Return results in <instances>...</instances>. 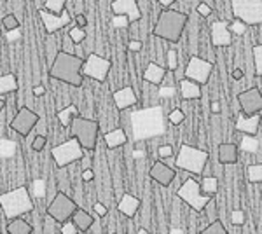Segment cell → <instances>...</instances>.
Returning <instances> with one entry per match:
<instances>
[{
  "instance_id": "obj_27",
  "label": "cell",
  "mask_w": 262,
  "mask_h": 234,
  "mask_svg": "<svg viewBox=\"0 0 262 234\" xmlns=\"http://www.w3.org/2000/svg\"><path fill=\"white\" fill-rule=\"evenodd\" d=\"M19 84L14 74L0 75V95H9V93L18 91Z\"/></svg>"
},
{
  "instance_id": "obj_48",
  "label": "cell",
  "mask_w": 262,
  "mask_h": 234,
  "mask_svg": "<svg viewBox=\"0 0 262 234\" xmlns=\"http://www.w3.org/2000/svg\"><path fill=\"white\" fill-rule=\"evenodd\" d=\"M128 49L131 51V53H138V51H142V42L140 40H129Z\"/></svg>"
},
{
  "instance_id": "obj_44",
  "label": "cell",
  "mask_w": 262,
  "mask_h": 234,
  "mask_svg": "<svg viewBox=\"0 0 262 234\" xmlns=\"http://www.w3.org/2000/svg\"><path fill=\"white\" fill-rule=\"evenodd\" d=\"M112 23H114V27H117V28H124V27H128V23H129V19H128V16H116V18L112 19Z\"/></svg>"
},
{
  "instance_id": "obj_7",
  "label": "cell",
  "mask_w": 262,
  "mask_h": 234,
  "mask_svg": "<svg viewBox=\"0 0 262 234\" xmlns=\"http://www.w3.org/2000/svg\"><path fill=\"white\" fill-rule=\"evenodd\" d=\"M231 11L247 27L262 25V0H231Z\"/></svg>"
},
{
  "instance_id": "obj_45",
  "label": "cell",
  "mask_w": 262,
  "mask_h": 234,
  "mask_svg": "<svg viewBox=\"0 0 262 234\" xmlns=\"http://www.w3.org/2000/svg\"><path fill=\"white\" fill-rule=\"evenodd\" d=\"M158 154L161 159H166V157H173V147L171 145H161L158 148Z\"/></svg>"
},
{
  "instance_id": "obj_38",
  "label": "cell",
  "mask_w": 262,
  "mask_h": 234,
  "mask_svg": "<svg viewBox=\"0 0 262 234\" xmlns=\"http://www.w3.org/2000/svg\"><path fill=\"white\" fill-rule=\"evenodd\" d=\"M19 19L16 18L14 14H7V16H4L2 18V27L6 28V32H11V30H16V28H19Z\"/></svg>"
},
{
  "instance_id": "obj_54",
  "label": "cell",
  "mask_w": 262,
  "mask_h": 234,
  "mask_svg": "<svg viewBox=\"0 0 262 234\" xmlns=\"http://www.w3.org/2000/svg\"><path fill=\"white\" fill-rule=\"evenodd\" d=\"M173 93H175V88H164V89H161V93H159V95H161V96H171Z\"/></svg>"
},
{
  "instance_id": "obj_43",
  "label": "cell",
  "mask_w": 262,
  "mask_h": 234,
  "mask_svg": "<svg viewBox=\"0 0 262 234\" xmlns=\"http://www.w3.org/2000/svg\"><path fill=\"white\" fill-rule=\"evenodd\" d=\"M245 211L243 210H234L231 214V222L232 225H243L245 224Z\"/></svg>"
},
{
  "instance_id": "obj_46",
  "label": "cell",
  "mask_w": 262,
  "mask_h": 234,
  "mask_svg": "<svg viewBox=\"0 0 262 234\" xmlns=\"http://www.w3.org/2000/svg\"><path fill=\"white\" fill-rule=\"evenodd\" d=\"M93 210H95V214L98 215V217H105L108 214V208L103 205V203H95V205H93Z\"/></svg>"
},
{
  "instance_id": "obj_57",
  "label": "cell",
  "mask_w": 262,
  "mask_h": 234,
  "mask_svg": "<svg viewBox=\"0 0 262 234\" xmlns=\"http://www.w3.org/2000/svg\"><path fill=\"white\" fill-rule=\"evenodd\" d=\"M4 107H6V101L0 98V114H2V110H4Z\"/></svg>"
},
{
  "instance_id": "obj_15",
  "label": "cell",
  "mask_w": 262,
  "mask_h": 234,
  "mask_svg": "<svg viewBox=\"0 0 262 234\" xmlns=\"http://www.w3.org/2000/svg\"><path fill=\"white\" fill-rule=\"evenodd\" d=\"M39 16L44 23V28L48 32V35H53L58 30L69 27L72 23V16L69 14V11H63L61 14H54V12H49L48 9H39Z\"/></svg>"
},
{
  "instance_id": "obj_2",
  "label": "cell",
  "mask_w": 262,
  "mask_h": 234,
  "mask_svg": "<svg viewBox=\"0 0 262 234\" xmlns=\"http://www.w3.org/2000/svg\"><path fill=\"white\" fill-rule=\"evenodd\" d=\"M129 119L135 140L158 137V135H163L166 131V122H164V114L161 107L142 109L138 112L131 114Z\"/></svg>"
},
{
  "instance_id": "obj_32",
  "label": "cell",
  "mask_w": 262,
  "mask_h": 234,
  "mask_svg": "<svg viewBox=\"0 0 262 234\" xmlns=\"http://www.w3.org/2000/svg\"><path fill=\"white\" fill-rule=\"evenodd\" d=\"M247 177L248 182L252 184H262V164H250L247 168Z\"/></svg>"
},
{
  "instance_id": "obj_13",
  "label": "cell",
  "mask_w": 262,
  "mask_h": 234,
  "mask_svg": "<svg viewBox=\"0 0 262 234\" xmlns=\"http://www.w3.org/2000/svg\"><path fill=\"white\" fill-rule=\"evenodd\" d=\"M212 72H213V65L210 61L203 59L201 56H191L187 67H185V77L205 86L208 82Z\"/></svg>"
},
{
  "instance_id": "obj_20",
  "label": "cell",
  "mask_w": 262,
  "mask_h": 234,
  "mask_svg": "<svg viewBox=\"0 0 262 234\" xmlns=\"http://www.w3.org/2000/svg\"><path fill=\"white\" fill-rule=\"evenodd\" d=\"M260 126V114H253V116H242L236 121V130L243 135H257Z\"/></svg>"
},
{
  "instance_id": "obj_58",
  "label": "cell",
  "mask_w": 262,
  "mask_h": 234,
  "mask_svg": "<svg viewBox=\"0 0 262 234\" xmlns=\"http://www.w3.org/2000/svg\"><path fill=\"white\" fill-rule=\"evenodd\" d=\"M137 234H149V231H147V229H138V231H137Z\"/></svg>"
},
{
  "instance_id": "obj_47",
  "label": "cell",
  "mask_w": 262,
  "mask_h": 234,
  "mask_svg": "<svg viewBox=\"0 0 262 234\" xmlns=\"http://www.w3.org/2000/svg\"><path fill=\"white\" fill-rule=\"evenodd\" d=\"M75 25L81 28H86L88 27V18L86 14H75Z\"/></svg>"
},
{
  "instance_id": "obj_8",
  "label": "cell",
  "mask_w": 262,
  "mask_h": 234,
  "mask_svg": "<svg viewBox=\"0 0 262 234\" xmlns=\"http://www.w3.org/2000/svg\"><path fill=\"white\" fill-rule=\"evenodd\" d=\"M177 196H179L184 203H187L194 211H203L212 203V196L201 193L200 182L194 180V178H187V180L180 185V189L177 190Z\"/></svg>"
},
{
  "instance_id": "obj_34",
  "label": "cell",
  "mask_w": 262,
  "mask_h": 234,
  "mask_svg": "<svg viewBox=\"0 0 262 234\" xmlns=\"http://www.w3.org/2000/svg\"><path fill=\"white\" fill-rule=\"evenodd\" d=\"M69 35H70V39L74 40V44L75 46H79V44H82L84 40H86V30L84 28H81V27H77V25H75V27H72L70 30H69Z\"/></svg>"
},
{
  "instance_id": "obj_28",
  "label": "cell",
  "mask_w": 262,
  "mask_h": 234,
  "mask_svg": "<svg viewBox=\"0 0 262 234\" xmlns=\"http://www.w3.org/2000/svg\"><path fill=\"white\" fill-rule=\"evenodd\" d=\"M77 116H79V110H77L75 105H69V107H65V109H61V110H58V112H56L58 121H60V124L65 126V127H70L72 121H74Z\"/></svg>"
},
{
  "instance_id": "obj_24",
  "label": "cell",
  "mask_w": 262,
  "mask_h": 234,
  "mask_svg": "<svg viewBox=\"0 0 262 234\" xmlns=\"http://www.w3.org/2000/svg\"><path fill=\"white\" fill-rule=\"evenodd\" d=\"M180 95L184 100L191 101V100H200L201 98V84L194 82V80L191 79H182L180 80Z\"/></svg>"
},
{
  "instance_id": "obj_21",
  "label": "cell",
  "mask_w": 262,
  "mask_h": 234,
  "mask_svg": "<svg viewBox=\"0 0 262 234\" xmlns=\"http://www.w3.org/2000/svg\"><path fill=\"white\" fill-rule=\"evenodd\" d=\"M140 205H142L140 199L135 198L133 194L126 193V194H122L119 205H117V210H119L124 217H129V219H133V217L137 215V211L140 210Z\"/></svg>"
},
{
  "instance_id": "obj_10",
  "label": "cell",
  "mask_w": 262,
  "mask_h": 234,
  "mask_svg": "<svg viewBox=\"0 0 262 234\" xmlns=\"http://www.w3.org/2000/svg\"><path fill=\"white\" fill-rule=\"evenodd\" d=\"M77 208L79 206L75 205L74 199L69 198L65 193H58L53 198V201L49 203L48 215L54 220V222L63 224V222H67V220L72 219V215L77 211Z\"/></svg>"
},
{
  "instance_id": "obj_52",
  "label": "cell",
  "mask_w": 262,
  "mask_h": 234,
  "mask_svg": "<svg viewBox=\"0 0 262 234\" xmlns=\"http://www.w3.org/2000/svg\"><path fill=\"white\" fill-rule=\"evenodd\" d=\"M232 79L242 80L243 79V70L242 69H234V70H232Z\"/></svg>"
},
{
  "instance_id": "obj_56",
  "label": "cell",
  "mask_w": 262,
  "mask_h": 234,
  "mask_svg": "<svg viewBox=\"0 0 262 234\" xmlns=\"http://www.w3.org/2000/svg\"><path fill=\"white\" fill-rule=\"evenodd\" d=\"M158 2H159V6H163L164 9H168V7H170L171 4L175 2V0H158Z\"/></svg>"
},
{
  "instance_id": "obj_40",
  "label": "cell",
  "mask_w": 262,
  "mask_h": 234,
  "mask_svg": "<svg viewBox=\"0 0 262 234\" xmlns=\"http://www.w3.org/2000/svg\"><path fill=\"white\" fill-rule=\"evenodd\" d=\"M179 67V54H177L175 49H170L168 51V70H177Z\"/></svg>"
},
{
  "instance_id": "obj_60",
  "label": "cell",
  "mask_w": 262,
  "mask_h": 234,
  "mask_svg": "<svg viewBox=\"0 0 262 234\" xmlns=\"http://www.w3.org/2000/svg\"><path fill=\"white\" fill-rule=\"evenodd\" d=\"M112 234H116V232H112Z\"/></svg>"
},
{
  "instance_id": "obj_12",
  "label": "cell",
  "mask_w": 262,
  "mask_h": 234,
  "mask_svg": "<svg viewBox=\"0 0 262 234\" xmlns=\"http://www.w3.org/2000/svg\"><path fill=\"white\" fill-rule=\"evenodd\" d=\"M39 121H40L39 114H35L28 107H21L18 110V114L12 117L9 126H11L12 131H16V133L19 135V137H28Z\"/></svg>"
},
{
  "instance_id": "obj_3",
  "label": "cell",
  "mask_w": 262,
  "mask_h": 234,
  "mask_svg": "<svg viewBox=\"0 0 262 234\" xmlns=\"http://www.w3.org/2000/svg\"><path fill=\"white\" fill-rule=\"evenodd\" d=\"M185 27H187V14L175 9H164L152 28V35L177 44L184 35Z\"/></svg>"
},
{
  "instance_id": "obj_9",
  "label": "cell",
  "mask_w": 262,
  "mask_h": 234,
  "mask_svg": "<svg viewBox=\"0 0 262 234\" xmlns=\"http://www.w3.org/2000/svg\"><path fill=\"white\" fill-rule=\"evenodd\" d=\"M51 156H53L56 166L65 168V166H69L72 163H77V161L84 159V148L81 143H79L77 138L72 137L70 140H67V142L51 148Z\"/></svg>"
},
{
  "instance_id": "obj_18",
  "label": "cell",
  "mask_w": 262,
  "mask_h": 234,
  "mask_svg": "<svg viewBox=\"0 0 262 234\" xmlns=\"http://www.w3.org/2000/svg\"><path fill=\"white\" fill-rule=\"evenodd\" d=\"M111 9L116 16H128L129 23H137L142 19V9L137 0H114Z\"/></svg>"
},
{
  "instance_id": "obj_14",
  "label": "cell",
  "mask_w": 262,
  "mask_h": 234,
  "mask_svg": "<svg viewBox=\"0 0 262 234\" xmlns=\"http://www.w3.org/2000/svg\"><path fill=\"white\" fill-rule=\"evenodd\" d=\"M238 103L242 107V114L253 116L262 112V91L257 88H250L238 95Z\"/></svg>"
},
{
  "instance_id": "obj_30",
  "label": "cell",
  "mask_w": 262,
  "mask_h": 234,
  "mask_svg": "<svg viewBox=\"0 0 262 234\" xmlns=\"http://www.w3.org/2000/svg\"><path fill=\"white\" fill-rule=\"evenodd\" d=\"M201 190L205 194H208V196L217 194V190H219L217 177H205V178H203V180H201Z\"/></svg>"
},
{
  "instance_id": "obj_25",
  "label": "cell",
  "mask_w": 262,
  "mask_h": 234,
  "mask_svg": "<svg viewBox=\"0 0 262 234\" xmlns=\"http://www.w3.org/2000/svg\"><path fill=\"white\" fill-rule=\"evenodd\" d=\"M103 140H105V145H107L108 148H117V147H122L126 142H128V135H126L124 130L116 127V130L105 133Z\"/></svg>"
},
{
  "instance_id": "obj_39",
  "label": "cell",
  "mask_w": 262,
  "mask_h": 234,
  "mask_svg": "<svg viewBox=\"0 0 262 234\" xmlns=\"http://www.w3.org/2000/svg\"><path fill=\"white\" fill-rule=\"evenodd\" d=\"M46 145H48V138H46L44 135H37V137L33 138V142H32V148H33L35 152L44 151Z\"/></svg>"
},
{
  "instance_id": "obj_35",
  "label": "cell",
  "mask_w": 262,
  "mask_h": 234,
  "mask_svg": "<svg viewBox=\"0 0 262 234\" xmlns=\"http://www.w3.org/2000/svg\"><path fill=\"white\" fill-rule=\"evenodd\" d=\"M200 234H229L226 231V227H224V224L221 220H215L208 225V227H205Z\"/></svg>"
},
{
  "instance_id": "obj_26",
  "label": "cell",
  "mask_w": 262,
  "mask_h": 234,
  "mask_svg": "<svg viewBox=\"0 0 262 234\" xmlns=\"http://www.w3.org/2000/svg\"><path fill=\"white\" fill-rule=\"evenodd\" d=\"M72 220H74V224L77 225V229L81 232L88 231V229L91 227L93 222H95V217L91 214H88L86 210H81V208H77V211H75L74 215H72Z\"/></svg>"
},
{
  "instance_id": "obj_53",
  "label": "cell",
  "mask_w": 262,
  "mask_h": 234,
  "mask_svg": "<svg viewBox=\"0 0 262 234\" xmlns=\"http://www.w3.org/2000/svg\"><path fill=\"white\" fill-rule=\"evenodd\" d=\"M7 33H9V35H7V37H9V40H16L19 37V28L11 30V32H7Z\"/></svg>"
},
{
  "instance_id": "obj_11",
  "label": "cell",
  "mask_w": 262,
  "mask_h": 234,
  "mask_svg": "<svg viewBox=\"0 0 262 234\" xmlns=\"http://www.w3.org/2000/svg\"><path fill=\"white\" fill-rule=\"evenodd\" d=\"M111 69H112L111 59L100 56V54H96V53H90L86 56V59H84L82 75L98 80V82H103V80L108 77V74H111Z\"/></svg>"
},
{
  "instance_id": "obj_36",
  "label": "cell",
  "mask_w": 262,
  "mask_h": 234,
  "mask_svg": "<svg viewBox=\"0 0 262 234\" xmlns=\"http://www.w3.org/2000/svg\"><path fill=\"white\" fill-rule=\"evenodd\" d=\"M253 63H255V74L262 77V44L253 48Z\"/></svg>"
},
{
  "instance_id": "obj_23",
  "label": "cell",
  "mask_w": 262,
  "mask_h": 234,
  "mask_svg": "<svg viewBox=\"0 0 262 234\" xmlns=\"http://www.w3.org/2000/svg\"><path fill=\"white\" fill-rule=\"evenodd\" d=\"M239 159V148L234 143H221L219 145V163L236 164Z\"/></svg>"
},
{
  "instance_id": "obj_16",
  "label": "cell",
  "mask_w": 262,
  "mask_h": 234,
  "mask_svg": "<svg viewBox=\"0 0 262 234\" xmlns=\"http://www.w3.org/2000/svg\"><path fill=\"white\" fill-rule=\"evenodd\" d=\"M149 175L152 180L156 182V184H159L161 187H170L171 182L175 180L177 177V172L175 168L170 164H166L164 161H156L154 164H152Z\"/></svg>"
},
{
  "instance_id": "obj_29",
  "label": "cell",
  "mask_w": 262,
  "mask_h": 234,
  "mask_svg": "<svg viewBox=\"0 0 262 234\" xmlns=\"http://www.w3.org/2000/svg\"><path fill=\"white\" fill-rule=\"evenodd\" d=\"M7 232L9 234H32V225L23 219H12L7 224Z\"/></svg>"
},
{
  "instance_id": "obj_4",
  "label": "cell",
  "mask_w": 262,
  "mask_h": 234,
  "mask_svg": "<svg viewBox=\"0 0 262 234\" xmlns=\"http://www.w3.org/2000/svg\"><path fill=\"white\" fill-rule=\"evenodd\" d=\"M0 208H2L6 219L12 220L33 211V201L27 187L21 185L18 189H12L0 194Z\"/></svg>"
},
{
  "instance_id": "obj_6",
  "label": "cell",
  "mask_w": 262,
  "mask_h": 234,
  "mask_svg": "<svg viewBox=\"0 0 262 234\" xmlns=\"http://www.w3.org/2000/svg\"><path fill=\"white\" fill-rule=\"evenodd\" d=\"M210 159V154L203 148L198 147H191V145H182L179 154H177L175 159V166L187 173H192V175H201L203 169H205L206 163Z\"/></svg>"
},
{
  "instance_id": "obj_50",
  "label": "cell",
  "mask_w": 262,
  "mask_h": 234,
  "mask_svg": "<svg viewBox=\"0 0 262 234\" xmlns=\"http://www.w3.org/2000/svg\"><path fill=\"white\" fill-rule=\"evenodd\" d=\"M245 27H247V25H245V23H242V21H234V23H232V25H229V28L231 30H236V32H238V33H242V32H245Z\"/></svg>"
},
{
  "instance_id": "obj_33",
  "label": "cell",
  "mask_w": 262,
  "mask_h": 234,
  "mask_svg": "<svg viewBox=\"0 0 262 234\" xmlns=\"http://www.w3.org/2000/svg\"><path fill=\"white\" fill-rule=\"evenodd\" d=\"M69 0H46L44 9H48L49 12H54V14H61L65 11V6Z\"/></svg>"
},
{
  "instance_id": "obj_49",
  "label": "cell",
  "mask_w": 262,
  "mask_h": 234,
  "mask_svg": "<svg viewBox=\"0 0 262 234\" xmlns=\"http://www.w3.org/2000/svg\"><path fill=\"white\" fill-rule=\"evenodd\" d=\"M82 180L84 182H93V180H95V172H93L91 168H86L82 172Z\"/></svg>"
},
{
  "instance_id": "obj_41",
  "label": "cell",
  "mask_w": 262,
  "mask_h": 234,
  "mask_svg": "<svg viewBox=\"0 0 262 234\" xmlns=\"http://www.w3.org/2000/svg\"><path fill=\"white\" fill-rule=\"evenodd\" d=\"M81 231L77 229V225L74 224V220H67V222H63L61 225V234H79Z\"/></svg>"
},
{
  "instance_id": "obj_37",
  "label": "cell",
  "mask_w": 262,
  "mask_h": 234,
  "mask_svg": "<svg viewBox=\"0 0 262 234\" xmlns=\"http://www.w3.org/2000/svg\"><path fill=\"white\" fill-rule=\"evenodd\" d=\"M184 119H185V114H184V110L182 109H173L170 114H168V122L173 126H179L184 122Z\"/></svg>"
},
{
  "instance_id": "obj_5",
  "label": "cell",
  "mask_w": 262,
  "mask_h": 234,
  "mask_svg": "<svg viewBox=\"0 0 262 234\" xmlns=\"http://www.w3.org/2000/svg\"><path fill=\"white\" fill-rule=\"evenodd\" d=\"M70 135L79 140L84 151H95L98 145V135H100V122L77 116L70 124Z\"/></svg>"
},
{
  "instance_id": "obj_1",
  "label": "cell",
  "mask_w": 262,
  "mask_h": 234,
  "mask_svg": "<svg viewBox=\"0 0 262 234\" xmlns=\"http://www.w3.org/2000/svg\"><path fill=\"white\" fill-rule=\"evenodd\" d=\"M82 65H84V58H81L79 54L60 51L54 56L53 63H51L49 77L61 80V82L69 84V86L79 88L84 82Z\"/></svg>"
},
{
  "instance_id": "obj_17",
  "label": "cell",
  "mask_w": 262,
  "mask_h": 234,
  "mask_svg": "<svg viewBox=\"0 0 262 234\" xmlns=\"http://www.w3.org/2000/svg\"><path fill=\"white\" fill-rule=\"evenodd\" d=\"M210 37L215 48H227L232 44V32L227 21H213L210 27Z\"/></svg>"
},
{
  "instance_id": "obj_19",
  "label": "cell",
  "mask_w": 262,
  "mask_h": 234,
  "mask_svg": "<svg viewBox=\"0 0 262 234\" xmlns=\"http://www.w3.org/2000/svg\"><path fill=\"white\" fill-rule=\"evenodd\" d=\"M112 98H114L116 107L119 110H126L129 107H135V105L138 103V96L131 86H124V88L117 89V91H114Z\"/></svg>"
},
{
  "instance_id": "obj_55",
  "label": "cell",
  "mask_w": 262,
  "mask_h": 234,
  "mask_svg": "<svg viewBox=\"0 0 262 234\" xmlns=\"http://www.w3.org/2000/svg\"><path fill=\"white\" fill-rule=\"evenodd\" d=\"M212 112L213 114H221V103H219V101H212Z\"/></svg>"
},
{
  "instance_id": "obj_51",
  "label": "cell",
  "mask_w": 262,
  "mask_h": 234,
  "mask_svg": "<svg viewBox=\"0 0 262 234\" xmlns=\"http://www.w3.org/2000/svg\"><path fill=\"white\" fill-rule=\"evenodd\" d=\"M33 96H37V98H39V96H44V93H46V88L44 86H42V84H39V86H33Z\"/></svg>"
},
{
  "instance_id": "obj_42",
  "label": "cell",
  "mask_w": 262,
  "mask_h": 234,
  "mask_svg": "<svg viewBox=\"0 0 262 234\" xmlns=\"http://www.w3.org/2000/svg\"><path fill=\"white\" fill-rule=\"evenodd\" d=\"M196 11H198V14L203 16V18H208V16H212V6L210 4H206V2H200L198 4V7H196Z\"/></svg>"
},
{
  "instance_id": "obj_22",
  "label": "cell",
  "mask_w": 262,
  "mask_h": 234,
  "mask_svg": "<svg viewBox=\"0 0 262 234\" xmlns=\"http://www.w3.org/2000/svg\"><path fill=\"white\" fill-rule=\"evenodd\" d=\"M166 74H168V70L164 69V67L158 65V63H149L145 72H143V80L152 84V86H159V84H163V80L166 79Z\"/></svg>"
},
{
  "instance_id": "obj_59",
  "label": "cell",
  "mask_w": 262,
  "mask_h": 234,
  "mask_svg": "<svg viewBox=\"0 0 262 234\" xmlns=\"http://www.w3.org/2000/svg\"><path fill=\"white\" fill-rule=\"evenodd\" d=\"M171 234H184V232H182L180 229H173V231H171Z\"/></svg>"
},
{
  "instance_id": "obj_31",
  "label": "cell",
  "mask_w": 262,
  "mask_h": 234,
  "mask_svg": "<svg viewBox=\"0 0 262 234\" xmlns=\"http://www.w3.org/2000/svg\"><path fill=\"white\" fill-rule=\"evenodd\" d=\"M260 147L259 140L255 137H252V135H245L242 138V143H239V148H243L245 152H257Z\"/></svg>"
}]
</instances>
